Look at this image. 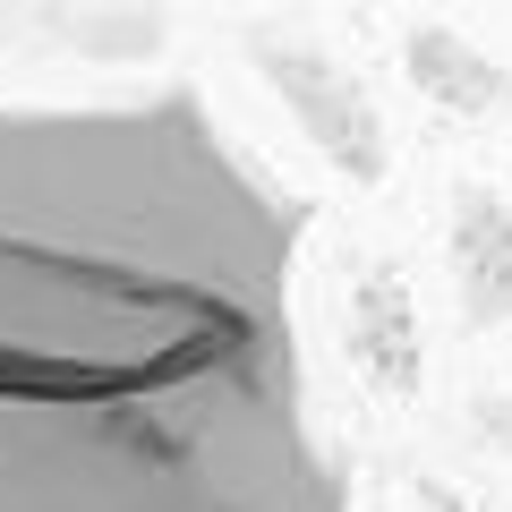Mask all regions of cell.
I'll list each match as a JSON object with an SVG mask.
<instances>
[{
	"instance_id": "cell-1",
	"label": "cell",
	"mask_w": 512,
	"mask_h": 512,
	"mask_svg": "<svg viewBox=\"0 0 512 512\" xmlns=\"http://www.w3.org/2000/svg\"><path fill=\"white\" fill-rule=\"evenodd\" d=\"M0 512H350L299 205L188 86L0 103Z\"/></svg>"
}]
</instances>
